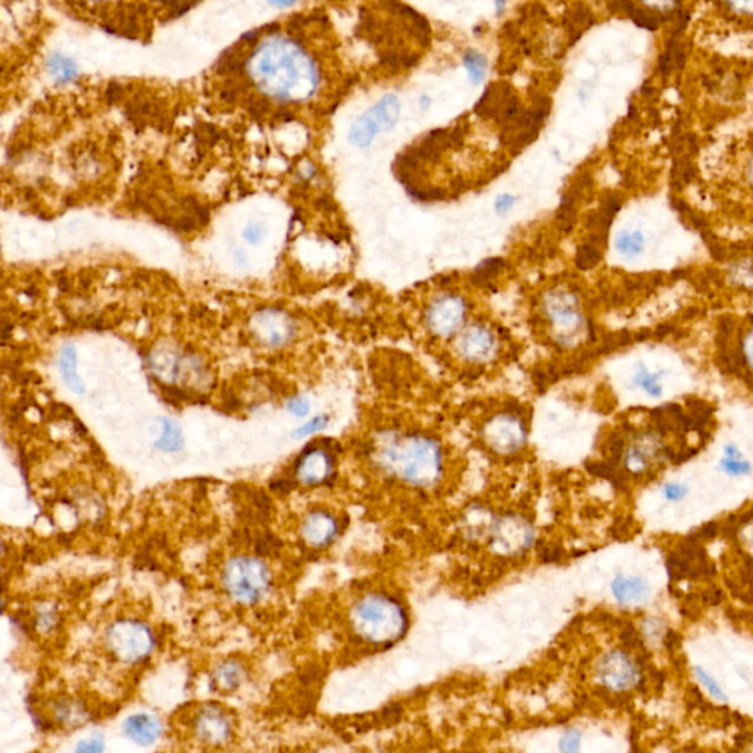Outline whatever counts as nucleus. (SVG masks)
<instances>
[{
	"label": "nucleus",
	"instance_id": "obj_1",
	"mask_svg": "<svg viewBox=\"0 0 753 753\" xmlns=\"http://www.w3.org/2000/svg\"><path fill=\"white\" fill-rule=\"evenodd\" d=\"M712 407L704 402L654 407L610 442V453L625 477L656 478L695 456L709 439Z\"/></svg>",
	"mask_w": 753,
	"mask_h": 753
},
{
	"label": "nucleus",
	"instance_id": "obj_2",
	"mask_svg": "<svg viewBox=\"0 0 753 753\" xmlns=\"http://www.w3.org/2000/svg\"><path fill=\"white\" fill-rule=\"evenodd\" d=\"M373 459L391 477L419 489L436 486L443 472L440 446L423 434L387 432L375 442Z\"/></svg>",
	"mask_w": 753,
	"mask_h": 753
},
{
	"label": "nucleus",
	"instance_id": "obj_3",
	"mask_svg": "<svg viewBox=\"0 0 753 753\" xmlns=\"http://www.w3.org/2000/svg\"><path fill=\"white\" fill-rule=\"evenodd\" d=\"M355 634L371 645H389L399 640L406 630L403 606L391 596L369 593L361 597L350 612Z\"/></svg>",
	"mask_w": 753,
	"mask_h": 753
},
{
	"label": "nucleus",
	"instance_id": "obj_4",
	"mask_svg": "<svg viewBox=\"0 0 753 753\" xmlns=\"http://www.w3.org/2000/svg\"><path fill=\"white\" fill-rule=\"evenodd\" d=\"M222 583L234 602L254 605L270 590L271 572L259 558L237 556L225 565Z\"/></svg>",
	"mask_w": 753,
	"mask_h": 753
},
{
	"label": "nucleus",
	"instance_id": "obj_5",
	"mask_svg": "<svg viewBox=\"0 0 753 753\" xmlns=\"http://www.w3.org/2000/svg\"><path fill=\"white\" fill-rule=\"evenodd\" d=\"M108 655L120 663L134 665L147 659L155 649V635L149 625L137 620H118L105 633Z\"/></svg>",
	"mask_w": 753,
	"mask_h": 753
},
{
	"label": "nucleus",
	"instance_id": "obj_6",
	"mask_svg": "<svg viewBox=\"0 0 753 753\" xmlns=\"http://www.w3.org/2000/svg\"><path fill=\"white\" fill-rule=\"evenodd\" d=\"M727 537V565L737 569L733 578H738L740 584L753 593V509L730 526Z\"/></svg>",
	"mask_w": 753,
	"mask_h": 753
},
{
	"label": "nucleus",
	"instance_id": "obj_7",
	"mask_svg": "<svg viewBox=\"0 0 753 753\" xmlns=\"http://www.w3.org/2000/svg\"><path fill=\"white\" fill-rule=\"evenodd\" d=\"M534 542V530L530 522L521 515L506 514L494 519L489 534L490 547L503 556H517Z\"/></svg>",
	"mask_w": 753,
	"mask_h": 753
},
{
	"label": "nucleus",
	"instance_id": "obj_8",
	"mask_svg": "<svg viewBox=\"0 0 753 753\" xmlns=\"http://www.w3.org/2000/svg\"><path fill=\"white\" fill-rule=\"evenodd\" d=\"M191 733L200 745L220 747L233 738L234 721L222 706L207 704L199 706L191 718Z\"/></svg>",
	"mask_w": 753,
	"mask_h": 753
},
{
	"label": "nucleus",
	"instance_id": "obj_9",
	"mask_svg": "<svg viewBox=\"0 0 753 753\" xmlns=\"http://www.w3.org/2000/svg\"><path fill=\"white\" fill-rule=\"evenodd\" d=\"M484 442L489 448L501 455L518 452L526 443L527 431L524 421L514 414L494 415L483 428Z\"/></svg>",
	"mask_w": 753,
	"mask_h": 753
},
{
	"label": "nucleus",
	"instance_id": "obj_10",
	"mask_svg": "<svg viewBox=\"0 0 753 753\" xmlns=\"http://www.w3.org/2000/svg\"><path fill=\"white\" fill-rule=\"evenodd\" d=\"M718 366L753 391V328L734 344L720 340Z\"/></svg>",
	"mask_w": 753,
	"mask_h": 753
},
{
	"label": "nucleus",
	"instance_id": "obj_11",
	"mask_svg": "<svg viewBox=\"0 0 753 753\" xmlns=\"http://www.w3.org/2000/svg\"><path fill=\"white\" fill-rule=\"evenodd\" d=\"M597 679L612 692H627L640 681L635 661L622 650H610L597 663Z\"/></svg>",
	"mask_w": 753,
	"mask_h": 753
},
{
	"label": "nucleus",
	"instance_id": "obj_12",
	"mask_svg": "<svg viewBox=\"0 0 753 753\" xmlns=\"http://www.w3.org/2000/svg\"><path fill=\"white\" fill-rule=\"evenodd\" d=\"M476 112L481 118L494 120L503 127L515 120L522 112V108L514 88L508 83L497 81L490 84L484 92L476 105Z\"/></svg>",
	"mask_w": 753,
	"mask_h": 753
},
{
	"label": "nucleus",
	"instance_id": "obj_13",
	"mask_svg": "<svg viewBox=\"0 0 753 753\" xmlns=\"http://www.w3.org/2000/svg\"><path fill=\"white\" fill-rule=\"evenodd\" d=\"M547 316L555 330L556 340L564 346L576 344L584 333V320L572 298L560 295L549 303Z\"/></svg>",
	"mask_w": 753,
	"mask_h": 753
},
{
	"label": "nucleus",
	"instance_id": "obj_14",
	"mask_svg": "<svg viewBox=\"0 0 753 753\" xmlns=\"http://www.w3.org/2000/svg\"><path fill=\"white\" fill-rule=\"evenodd\" d=\"M456 350L468 362L484 364L492 361L497 353V340L484 325H471L459 336Z\"/></svg>",
	"mask_w": 753,
	"mask_h": 753
},
{
	"label": "nucleus",
	"instance_id": "obj_15",
	"mask_svg": "<svg viewBox=\"0 0 753 753\" xmlns=\"http://www.w3.org/2000/svg\"><path fill=\"white\" fill-rule=\"evenodd\" d=\"M465 316V303L456 296H442L434 302L427 314V324L436 336H451L461 327Z\"/></svg>",
	"mask_w": 753,
	"mask_h": 753
},
{
	"label": "nucleus",
	"instance_id": "obj_16",
	"mask_svg": "<svg viewBox=\"0 0 753 753\" xmlns=\"http://www.w3.org/2000/svg\"><path fill=\"white\" fill-rule=\"evenodd\" d=\"M334 471L331 453L324 448L305 451L296 462V477L305 486H320L327 483Z\"/></svg>",
	"mask_w": 753,
	"mask_h": 753
},
{
	"label": "nucleus",
	"instance_id": "obj_17",
	"mask_svg": "<svg viewBox=\"0 0 753 753\" xmlns=\"http://www.w3.org/2000/svg\"><path fill=\"white\" fill-rule=\"evenodd\" d=\"M339 533L337 519L325 510H314L305 517L300 534L306 544L311 547H325L333 543Z\"/></svg>",
	"mask_w": 753,
	"mask_h": 753
},
{
	"label": "nucleus",
	"instance_id": "obj_18",
	"mask_svg": "<svg viewBox=\"0 0 753 753\" xmlns=\"http://www.w3.org/2000/svg\"><path fill=\"white\" fill-rule=\"evenodd\" d=\"M125 737L140 746H150L156 742L162 733L161 721L149 712L133 713L122 724Z\"/></svg>",
	"mask_w": 753,
	"mask_h": 753
},
{
	"label": "nucleus",
	"instance_id": "obj_19",
	"mask_svg": "<svg viewBox=\"0 0 753 753\" xmlns=\"http://www.w3.org/2000/svg\"><path fill=\"white\" fill-rule=\"evenodd\" d=\"M245 680L246 668L243 663L236 659H227L213 670L211 684L215 692L229 695L237 692L245 684Z\"/></svg>",
	"mask_w": 753,
	"mask_h": 753
},
{
	"label": "nucleus",
	"instance_id": "obj_20",
	"mask_svg": "<svg viewBox=\"0 0 753 753\" xmlns=\"http://www.w3.org/2000/svg\"><path fill=\"white\" fill-rule=\"evenodd\" d=\"M612 594L621 605H637L645 602L649 596V584L635 576H618L612 581Z\"/></svg>",
	"mask_w": 753,
	"mask_h": 753
},
{
	"label": "nucleus",
	"instance_id": "obj_21",
	"mask_svg": "<svg viewBox=\"0 0 753 753\" xmlns=\"http://www.w3.org/2000/svg\"><path fill=\"white\" fill-rule=\"evenodd\" d=\"M366 113L378 131H390L398 122L400 115L399 99L394 95H386L371 109L366 111Z\"/></svg>",
	"mask_w": 753,
	"mask_h": 753
},
{
	"label": "nucleus",
	"instance_id": "obj_22",
	"mask_svg": "<svg viewBox=\"0 0 753 753\" xmlns=\"http://www.w3.org/2000/svg\"><path fill=\"white\" fill-rule=\"evenodd\" d=\"M83 705L74 699H58L52 705H50V711L47 713V724L56 725V727H65V725H74L76 722L83 721L84 718Z\"/></svg>",
	"mask_w": 753,
	"mask_h": 753
},
{
	"label": "nucleus",
	"instance_id": "obj_23",
	"mask_svg": "<svg viewBox=\"0 0 753 753\" xmlns=\"http://www.w3.org/2000/svg\"><path fill=\"white\" fill-rule=\"evenodd\" d=\"M59 371L60 375L65 381V384L76 394H83L86 391V387L83 384V380L76 371V350L72 344H67L65 348L60 350L59 356Z\"/></svg>",
	"mask_w": 753,
	"mask_h": 753
},
{
	"label": "nucleus",
	"instance_id": "obj_24",
	"mask_svg": "<svg viewBox=\"0 0 753 753\" xmlns=\"http://www.w3.org/2000/svg\"><path fill=\"white\" fill-rule=\"evenodd\" d=\"M257 336L266 346H282L293 336V327L287 320H278L277 323L274 320L273 323L262 321L261 324L258 323Z\"/></svg>",
	"mask_w": 753,
	"mask_h": 753
},
{
	"label": "nucleus",
	"instance_id": "obj_25",
	"mask_svg": "<svg viewBox=\"0 0 753 753\" xmlns=\"http://www.w3.org/2000/svg\"><path fill=\"white\" fill-rule=\"evenodd\" d=\"M493 522L494 519L486 509L480 506H472L467 510L465 515V534L469 539H489Z\"/></svg>",
	"mask_w": 753,
	"mask_h": 753
},
{
	"label": "nucleus",
	"instance_id": "obj_26",
	"mask_svg": "<svg viewBox=\"0 0 753 753\" xmlns=\"http://www.w3.org/2000/svg\"><path fill=\"white\" fill-rule=\"evenodd\" d=\"M184 446L183 431L177 423L168 418L159 419V436L156 440V448L163 452H178Z\"/></svg>",
	"mask_w": 753,
	"mask_h": 753
},
{
	"label": "nucleus",
	"instance_id": "obj_27",
	"mask_svg": "<svg viewBox=\"0 0 753 753\" xmlns=\"http://www.w3.org/2000/svg\"><path fill=\"white\" fill-rule=\"evenodd\" d=\"M378 133H380L378 129L374 125L371 118L368 117V113L365 112L364 115H361V117L353 122L352 129L349 131V140H350V143L355 145V146L368 147L369 145L374 142V138H375V136Z\"/></svg>",
	"mask_w": 753,
	"mask_h": 753
},
{
	"label": "nucleus",
	"instance_id": "obj_28",
	"mask_svg": "<svg viewBox=\"0 0 753 753\" xmlns=\"http://www.w3.org/2000/svg\"><path fill=\"white\" fill-rule=\"evenodd\" d=\"M662 373H650L649 369L643 365H640L639 371L634 375V384L639 386L643 391H646L649 396L658 398L662 393Z\"/></svg>",
	"mask_w": 753,
	"mask_h": 753
},
{
	"label": "nucleus",
	"instance_id": "obj_29",
	"mask_svg": "<svg viewBox=\"0 0 753 753\" xmlns=\"http://www.w3.org/2000/svg\"><path fill=\"white\" fill-rule=\"evenodd\" d=\"M464 67L468 71V75L471 81L474 84L483 83L486 79V70H487V60L481 54L476 52V50H468L464 56Z\"/></svg>",
	"mask_w": 753,
	"mask_h": 753
},
{
	"label": "nucleus",
	"instance_id": "obj_30",
	"mask_svg": "<svg viewBox=\"0 0 753 753\" xmlns=\"http://www.w3.org/2000/svg\"><path fill=\"white\" fill-rule=\"evenodd\" d=\"M721 468L729 476H745L750 469V464L742 459L734 446H729L725 451V458L721 461Z\"/></svg>",
	"mask_w": 753,
	"mask_h": 753
},
{
	"label": "nucleus",
	"instance_id": "obj_31",
	"mask_svg": "<svg viewBox=\"0 0 753 753\" xmlns=\"http://www.w3.org/2000/svg\"><path fill=\"white\" fill-rule=\"evenodd\" d=\"M617 248L625 257H635L643 249V236L635 232H624L617 238Z\"/></svg>",
	"mask_w": 753,
	"mask_h": 753
},
{
	"label": "nucleus",
	"instance_id": "obj_32",
	"mask_svg": "<svg viewBox=\"0 0 753 753\" xmlns=\"http://www.w3.org/2000/svg\"><path fill=\"white\" fill-rule=\"evenodd\" d=\"M602 258V253L599 246L587 241L585 245H581L576 254V264L580 270H590V268L596 266Z\"/></svg>",
	"mask_w": 753,
	"mask_h": 753
},
{
	"label": "nucleus",
	"instance_id": "obj_33",
	"mask_svg": "<svg viewBox=\"0 0 753 753\" xmlns=\"http://www.w3.org/2000/svg\"><path fill=\"white\" fill-rule=\"evenodd\" d=\"M503 266V261L499 258H492L481 262L474 271V282L476 284H484L489 283L492 280L499 274L501 268Z\"/></svg>",
	"mask_w": 753,
	"mask_h": 753
},
{
	"label": "nucleus",
	"instance_id": "obj_34",
	"mask_svg": "<svg viewBox=\"0 0 753 753\" xmlns=\"http://www.w3.org/2000/svg\"><path fill=\"white\" fill-rule=\"evenodd\" d=\"M558 221L559 227L562 228L564 232H569L574 227V222H576V200H574L571 195L562 197L558 212Z\"/></svg>",
	"mask_w": 753,
	"mask_h": 753
},
{
	"label": "nucleus",
	"instance_id": "obj_35",
	"mask_svg": "<svg viewBox=\"0 0 753 753\" xmlns=\"http://www.w3.org/2000/svg\"><path fill=\"white\" fill-rule=\"evenodd\" d=\"M695 675H696V679L699 680V683H702V686H704V687L706 688L708 693H709L712 697H715L717 700H721V702H727V700H729V697H727L725 692L722 690V687L718 684V681H717L715 679H713L712 675H711L705 668H702V667L697 665V667L695 668Z\"/></svg>",
	"mask_w": 753,
	"mask_h": 753
},
{
	"label": "nucleus",
	"instance_id": "obj_36",
	"mask_svg": "<svg viewBox=\"0 0 753 753\" xmlns=\"http://www.w3.org/2000/svg\"><path fill=\"white\" fill-rule=\"evenodd\" d=\"M560 753H583V734L577 729H569L559 737Z\"/></svg>",
	"mask_w": 753,
	"mask_h": 753
},
{
	"label": "nucleus",
	"instance_id": "obj_37",
	"mask_svg": "<svg viewBox=\"0 0 753 753\" xmlns=\"http://www.w3.org/2000/svg\"><path fill=\"white\" fill-rule=\"evenodd\" d=\"M105 738L100 734H93L84 740H80L75 746L74 753H105Z\"/></svg>",
	"mask_w": 753,
	"mask_h": 753
},
{
	"label": "nucleus",
	"instance_id": "obj_38",
	"mask_svg": "<svg viewBox=\"0 0 753 753\" xmlns=\"http://www.w3.org/2000/svg\"><path fill=\"white\" fill-rule=\"evenodd\" d=\"M565 22L569 25V31L574 37H578L584 29L587 27V25H590V17H589V12L585 10H572L571 14H568Z\"/></svg>",
	"mask_w": 753,
	"mask_h": 753
},
{
	"label": "nucleus",
	"instance_id": "obj_39",
	"mask_svg": "<svg viewBox=\"0 0 753 753\" xmlns=\"http://www.w3.org/2000/svg\"><path fill=\"white\" fill-rule=\"evenodd\" d=\"M50 68L52 72L58 76V80H71L75 76L76 71L74 63L67 58H55L50 60Z\"/></svg>",
	"mask_w": 753,
	"mask_h": 753
},
{
	"label": "nucleus",
	"instance_id": "obj_40",
	"mask_svg": "<svg viewBox=\"0 0 753 753\" xmlns=\"http://www.w3.org/2000/svg\"><path fill=\"white\" fill-rule=\"evenodd\" d=\"M327 424H328V416L327 415L315 416L311 421H308L306 424H303L302 427H299L298 430H295V432H293V437L303 439L306 436H311V434H314L316 431L324 430L327 427Z\"/></svg>",
	"mask_w": 753,
	"mask_h": 753
},
{
	"label": "nucleus",
	"instance_id": "obj_41",
	"mask_svg": "<svg viewBox=\"0 0 753 753\" xmlns=\"http://www.w3.org/2000/svg\"><path fill=\"white\" fill-rule=\"evenodd\" d=\"M56 625V614L54 609H43L40 610V614L37 615V620H35V627L40 630V631H50Z\"/></svg>",
	"mask_w": 753,
	"mask_h": 753
},
{
	"label": "nucleus",
	"instance_id": "obj_42",
	"mask_svg": "<svg viewBox=\"0 0 753 753\" xmlns=\"http://www.w3.org/2000/svg\"><path fill=\"white\" fill-rule=\"evenodd\" d=\"M287 410L296 416H305L309 412V400L305 396H295L287 402Z\"/></svg>",
	"mask_w": 753,
	"mask_h": 753
},
{
	"label": "nucleus",
	"instance_id": "obj_43",
	"mask_svg": "<svg viewBox=\"0 0 753 753\" xmlns=\"http://www.w3.org/2000/svg\"><path fill=\"white\" fill-rule=\"evenodd\" d=\"M686 493H687V487L683 486V484H679V483L667 484L665 489H663V494H665L667 499L674 501V502L683 499V497L686 496Z\"/></svg>",
	"mask_w": 753,
	"mask_h": 753
},
{
	"label": "nucleus",
	"instance_id": "obj_44",
	"mask_svg": "<svg viewBox=\"0 0 753 753\" xmlns=\"http://www.w3.org/2000/svg\"><path fill=\"white\" fill-rule=\"evenodd\" d=\"M517 203V197L510 195H502L496 199L494 209L499 213H506Z\"/></svg>",
	"mask_w": 753,
	"mask_h": 753
},
{
	"label": "nucleus",
	"instance_id": "obj_45",
	"mask_svg": "<svg viewBox=\"0 0 753 753\" xmlns=\"http://www.w3.org/2000/svg\"><path fill=\"white\" fill-rule=\"evenodd\" d=\"M245 237L252 241V243H254V241H258L259 237H261V228L259 227H249L245 229Z\"/></svg>",
	"mask_w": 753,
	"mask_h": 753
},
{
	"label": "nucleus",
	"instance_id": "obj_46",
	"mask_svg": "<svg viewBox=\"0 0 753 753\" xmlns=\"http://www.w3.org/2000/svg\"><path fill=\"white\" fill-rule=\"evenodd\" d=\"M419 104H421V106H423V108L426 109L427 106H430V104H431V100H430V99H428L427 96H423V97H421V100H419Z\"/></svg>",
	"mask_w": 753,
	"mask_h": 753
}]
</instances>
